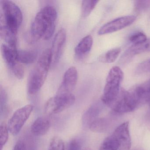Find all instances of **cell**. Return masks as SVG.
I'll return each mask as SVG.
<instances>
[{
    "instance_id": "obj_19",
    "label": "cell",
    "mask_w": 150,
    "mask_h": 150,
    "mask_svg": "<svg viewBox=\"0 0 150 150\" xmlns=\"http://www.w3.org/2000/svg\"><path fill=\"white\" fill-rule=\"evenodd\" d=\"M109 121L107 118H98L89 125V129L95 132H103L108 129Z\"/></svg>"
},
{
    "instance_id": "obj_10",
    "label": "cell",
    "mask_w": 150,
    "mask_h": 150,
    "mask_svg": "<svg viewBox=\"0 0 150 150\" xmlns=\"http://www.w3.org/2000/svg\"><path fill=\"white\" fill-rule=\"evenodd\" d=\"M66 32L64 29L59 30L54 37L51 50L52 62L55 64L60 59L66 41Z\"/></svg>"
},
{
    "instance_id": "obj_28",
    "label": "cell",
    "mask_w": 150,
    "mask_h": 150,
    "mask_svg": "<svg viewBox=\"0 0 150 150\" xmlns=\"http://www.w3.org/2000/svg\"><path fill=\"white\" fill-rule=\"evenodd\" d=\"M13 150H27L26 145L22 141H18L16 144Z\"/></svg>"
},
{
    "instance_id": "obj_15",
    "label": "cell",
    "mask_w": 150,
    "mask_h": 150,
    "mask_svg": "<svg viewBox=\"0 0 150 150\" xmlns=\"http://www.w3.org/2000/svg\"><path fill=\"white\" fill-rule=\"evenodd\" d=\"M1 38L6 43V45L11 49L16 52L17 49V38L16 34L9 29L6 25L1 26L0 28Z\"/></svg>"
},
{
    "instance_id": "obj_17",
    "label": "cell",
    "mask_w": 150,
    "mask_h": 150,
    "mask_svg": "<svg viewBox=\"0 0 150 150\" xmlns=\"http://www.w3.org/2000/svg\"><path fill=\"white\" fill-rule=\"evenodd\" d=\"M16 59L21 64H30L34 63L37 58V52L32 50H20L16 53Z\"/></svg>"
},
{
    "instance_id": "obj_12",
    "label": "cell",
    "mask_w": 150,
    "mask_h": 150,
    "mask_svg": "<svg viewBox=\"0 0 150 150\" xmlns=\"http://www.w3.org/2000/svg\"><path fill=\"white\" fill-rule=\"evenodd\" d=\"M150 52V39L146 42L137 45H132L123 54L120 59L122 63H126L131 60L134 56L140 53Z\"/></svg>"
},
{
    "instance_id": "obj_4",
    "label": "cell",
    "mask_w": 150,
    "mask_h": 150,
    "mask_svg": "<svg viewBox=\"0 0 150 150\" xmlns=\"http://www.w3.org/2000/svg\"><path fill=\"white\" fill-rule=\"evenodd\" d=\"M124 74L118 67H112L107 76L101 101L110 107L117 99L121 89L120 85L123 79Z\"/></svg>"
},
{
    "instance_id": "obj_22",
    "label": "cell",
    "mask_w": 150,
    "mask_h": 150,
    "mask_svg": "<svg viewBox=\"0 0 150 150\" xmlns=\"http://www.w3.org/2000/svg\"><path fill=\"white\" fill-rule=\"evenodd\" d=\"M64 144L63 140L58 137L52 138L50 142L49 150H64Z\"/></svg>"
},
{
    "instance_id": "obj_8",
    "label": "cell",
    "mask_w": 150,
    "mask_h": 150,
    "mask_svg": "<svg viewBox=\"0 0 150 150\" xmlns=\"http://www.w3.org/2000/svg\"><path fill=\"white\" fill-rule=\"evenodd\" d=\"M33 109V105L28 104L17 110L13 114L7 125L8 131L12 134L15 136L19 133L29 117Z\"/></svg>"
},
{
    "instance_id": "obj_2",
    "label": "cell",
    "mask_w": 150,
    "mask_h": 150,
    "mask_svg": "<svg viewBox=\"0 0 150 150\" xmlns=\"http://www.w3.org/2000/svg\"><path fill=\"white\" fill-rule=\"evenodd\" d=\"M52 63L51 50L46 49L40 56L29 76L28 90L30 94H35L42 88L48 76Z\"/></svg>"
},
{
    "instance_id": "obj_20",
    "label": "cell",
    "mask_w": 150,
    "mask_h": 150,
    "mask_svg": "<svg viewBox=\"0 0 150 150\" xmlns=\"http://www.w3.org/2000/svg\"><path fill=\"white\" fill-rule=\"evenodd\" d=\"M121 48H116L110 50L101 55L99 58L100 62L103 63H112L115 62L121 52Z\"/></svg>"
},
{
    "instance_id": "obj_7",
    "label": "cell",
    "mask_w": 150,
    "mask_h": 150,
    "mask_svg": "<svg viewBox=\"0 0 150 150\" xmlns=\"http://www.w3.org/2000/svg\"><path fill=\"white\" fill-rule=\"evenodd\" d=\"M75 100V96L72 93L57 92L56 96L47 101L45 111L50 115L59 114L73 105Z\"/></svg>"
},
{
    "instance_id": "obj_3",
    "label": "cell",
    "mask_w": 150,
    "mask_h": 150,
    "mask_svg": "<svg viewBox=\"0 0 150 150\" xmlns=\"http://www.w3.org/2000/svg\"><path fill=\"white\" fill-rule=\"evenodd\" d=\"M131 139L129 122H125L118 126L101 145L100 150H130Z\"/></svg>"
},
{
    "instance_id": "obj_11",
    "label": "cell",
    "mask_w": 150,
    "mask_h": 150,
    "mask_svg": "<svg viewBox=\"0 0 150 150\" xmlns=\"http://www.w3.org/2000/svg\"><path fill=\"white\" fill-rule=\"evenodd\" d=\"M78 81V72L74 67L68 68L64 74L63 81L59 88L58 93H72Z\"/></svg>"
},
{
    "instance_id": "obj_18",
    "label": "cell",
    "mask_w": 150,
    "mask_h": 150,
    "mask_svg": "<svg viewBox=\"0 0 150 150\" xmlns=\"http://www.w3.org/2000/svg\"><path fill=\"white\" fill-rule=\"evenodd\" d=\"M100 103H96L92 105L83 115L82 122L84 125L88 126L94 120L97 119L101 109Z\"/></svg>"
},
{
    "instance_id": "obj_26",
    "label": "cell",
    "mask_w": 150,
    "mask_h": 150,
    "mask_svg": "<svg viewBox=\"0 0 150 150\" xmlns=\"http://www.w3.org/2000/svg\"><path fill=\"white\" fill-rule=\"evenodd\" d=\"M149 71H150V61L149 59L139 64L136 70V72L138 74L146 73Z\"/></svg>"
},
{
    "instance_id": "obj_21",
    "label": "cell",
    "mask_w": 150,
    "mask_h": 150,
    "mask_svg": "<svg viewBox=\"0 0 150 150\" xmlns=\"http://www.w3.org/2000/svg\"><path fill=\"white\" fill-rule=\"evenodd\" d=\"M99 1L86 0L82 1L81 5V15L83 18L88 17L94 9Z\"/></svg>"
},
{
    "instance_id": "obj_6",
    "label": "cell",
    "mask_w": 150,
    "mask_h": 150,
    "mask_svg": "<svg viewBox=\"0 0 150 150\" xmlns=\"http://www.w3.org/2000/svg\"><path fill=\"white\" fill-rule=\"evenodd\" d=\"M6 26L17 34L18 29L23 21V15L20 8L13 1L4 0L1 1Z\"/></svg>"
},
{
    "instance_id": "obj_1",
    "label": "cell",
    "mask_w": 150,
    "mask_h": 150,
    "mask_svg": "<svg viewBox=\"0 0 150 150\" xmlns=\"http://www.w3.org/2000/svg\"><path fill=\"white\" fill-rule=\"evenodd\" d=\"M57 13L55 8L46 6L36 15L31 24L29 33L30 40L35 42L40 39L48 40L54 34Z\"/></svg>"
},
{
    "instance_id": "obj_9",
    "label": "cell",
    "mask_w": 150,
    "mask_h": 150,
    "mask_svg": "<svg viewBox=\"0 0 150 150\" xmlns=\"http://www.w3.org/2000/svg\"><path fill=\"white\" fill-rule=\"evenodd\" d=\"M136 17L134 16H127L117 18L104 24L98 30L100 35L116 32L130 26L135 22Z\"/></svg>"
},
{
    "instance_id": "obj_13",
    "label": "cell",
    "mask_w": 150,
    "mask_h": 150,
    "mask_svg": "<svg viewBox=\"0 0 150 150\" xmlns=\"http://www.w3.org/2000/svg\"><path fill=\"white\" fill-rule=\"evenodd\" d=\"M50 127V122L47 117H40L31 125V132L37 136H43L48 132Z\"/></svg>"
},
{
    "instance_id": "obj_23",
    "label": "cell",
    "mask_w": 150,
    "mask_h": 150,
    "mask_svg": "<svg viewBox=\"0 0 150 150\" xmlns=\"http://www.w3.org/2000/svg\"><path fill=\"white\" fill-rule=\"evenodd\" d=\"M129 39L132 45H137L146 42L147 39L146 35L144 33L138 32L131 35Z\"/></svg>"
},
{
    "instance_id": "obj_14",
    "label": "cell",
    "mask_w": 150,
    "mask_h": 150,
    "mask_svg": "<svg viewBox=\"0 0 150 150\" xmlns=\"http://www.w3.org/2000/svg\"><path fill=\"white\" fill-rule=\"evenodd\" d=\"M93 44V38L90 35L83 38L74 49V52L78 58H82L91 50Z\"/></svg>"
},
{
    "instance_id": "obj_16",
    "label": "cell",
    "mask_w": 150,
    "mask_h": 150,
    "mask_svg": "<svg viewBox=\"0 0 150 150\" xmlns=\"http://www.w3.org/2000/svg\"><path fill=\"white\" fill-rule=\"evenodd\" d=\"M1 51L3 59L11 70L20 63L16 59L17 51L13 50L6 45H1Z\"/></svg>"
},
{
    "instance_id": "obj_27",
    "label": "cell",
    "mask_w": 150,
    "mask_h": 150,
    "mask_svg": "<svg viewBox=\"0 0 150 150\" xmlns=\"http://www.w3.org/2000/svg\"><path fill=\"white\" fill-rule=\"evenodd\" d=\"M69 150H91L89 148H82L81 145L76 139H73L71 141L69 146Z\"/></svg>"
},
{
    "instance_id": "obj_25",
    "label": "cell",
    "mask_w": 150,
    "mask_h": 150,
    "mask_svg": "<svg viewBox=\"0 0 150 150\" xmlns=\"http://www.w3.org/2000/svg\"><path fill=\"white\" fill-rule=\"evenodd\" d=\"M150 8V1H135L134 8L137 13H142Z\"/></svg>"
},
{
    "instance_id": "obj_5",
    "label": "cell",
    "mask_w": 150,
    "mask_h": 150,
    "mask_svg": "<svg viewBox=\"0 0 150 150\" xmlns=\"http://www.w3.org/2000/svg\"><path fill=\"white\" fill-rule=\"evenodd\" d=\"M137 94L133 88L129 91L121 89L117 99L110 107L113 111L119 114L134 111L142 105Z\"/></svg>"
},
{
    "instance_id": "obj_30",
    "label": "cell",
    "mask_w": 150,
    "mask_h": 150,
    "mask_svg": "<svg viewBox=\"0 0 150 150\" xmlns=\"http://www.w3.org/2000/svg\"><path fill=\"white\" fill-rule=\"evenodd\" d=\"M149 60H150V59H149Z\"/></svg>"
},
{
    "instance_id": "obj_29",
    "label": "cell",
    "mask_w": 150,
    "mask_h": 150,
    "mask_svg": "<svg viewBox=\"0 0 150 150\" xmlns=\"http://www.w3.org/2000/svg\"><path fill=\"white\" fill-rule=\"evenodd\" d=\"M147 103H148V105H149V107H150V98H149V100H148Z\"/></svg>"
},
{
    "instance_id": "obj_24",
    "label": "cell",
    "mask_w": 150,
    "mask_h": 150,
    "mask_svg": "<svg viewBox=\"0 0 150 150\" xmlns=\"http://www.w3.org/2000/svg\"><path fill=\"white\" fill-rule=\"evenodd\" d=\"M8 128L5 123L1 125V132H0V144L2 149V146L6 144L8 139Z\"/></svg>"
}]
</instances>
